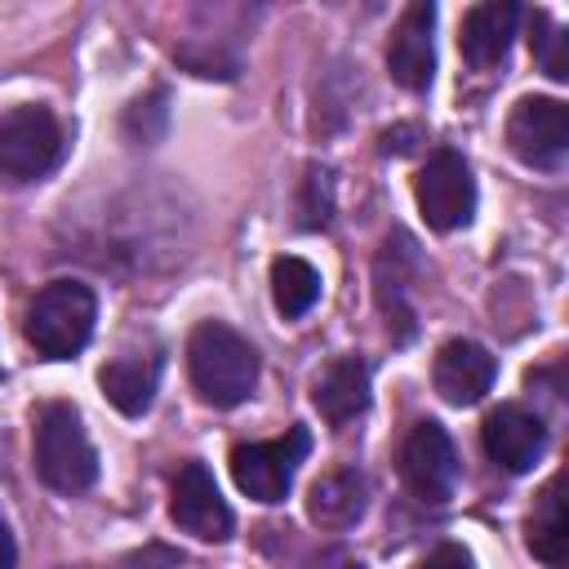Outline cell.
<instances>
[{"mask_svg": "<svg viewBox=\"0 0 569 569\" xmlns=\"http://www.w3.org/2000/svg\"><path fill=\"white\" fill-rule=\"evenodd\" d=\"M187 369H191V387L213 409H231L249 400L258 387V351L222 320H200L191 329Z\"/></svg>", "mask_w": 569, "mask_h": 569, "instance_id": "cell-1", "label": "cell"}, {"mask_svg": "<svg viewBox=\"0 0 569 569\" xmlns=\"http://www.w3.org/2000/svg\"><path fill=\"white\" fill-rule=\"evenodd\" d=\"M98 298L80 280H49L27 307V342L44 360H71L93 338Z\"/></svg>", "mask_w": 569, "mask_h": 569, "instance_id": "cell-2", "label": "cell"}, {"mask_svg": "<svg viewBox=\"0 0 569 569\" xmlns=\"http://www.w3.org/2000/svg\"><path fill=\"white\" fill-rule=\"evenodd\" d=\"M36 476L58 493H84L98 480V453L80 413L62 400L36 413Z\"/></svg>", "mask_w": 569, "mask_h": 569, "instance_id": "cell-3", "label": "cell"}, {"mask_svg": "<svg viewBox=\"0 0 569 569\" xmlns=\"http://www.w3.org/2000/svg\"><path fill=\"white\" fill-rule=\"evenodd\" d=\"M67 133L49 107L22 102L0 116V173L13 182H36L62 160Z\"/></svg>", "mask_w": 569, "mask_h": 569, "instance_id": "cell-4", "label": "cell"}, {"mask_svg": "<svg viewBox=\"0 0 569 569\" xmlns=\"http://www.w3.org/2000/svg\"><path fill=\"white\" fill-rule=\"evenodd\" d=\"M307 453H311V431L307 427H289L276 440L236 445L231 449V480L253 502H280L289 493L298 467L307 462Z\"/></svg>", "mask_w": 569, "mask_h": 569, "instance_id": "cell-5", "label": "cell"}, {"mask_svg": "<svg viewBox=\"0 0 569 569\" xmlns=\"http://www.w3.org/2000/svg\"><path fill=\"white\" fill-rule=\"evenodd\" d=\"M400 480L422 502H449L458 489V449L440 422H413L400 440Z\"/></svg>", "mask_w": 569, "mask_h": 569, "instance_id": "cell-6", "label": "cell"}, {"mask_svg": "<svg viewBox=\"0 0 569 569\" xmlns=\"http://www.w3.org/2000/svg\"><path fill=\"white\" fill-rule=\"evenodd\" d=\"M413 196H418L427 227H436V231H458L476 213V178H471L467 160L449 147H440L427 160V169L413 182Z\"/></svg>", "mask_w": 569, "mask_h": 569, "instance_id": "cell-7", "label": "cell"}, {"mask_svg": "<svg viewBox=\"0 0 569 569\" xmlns=\"http://www.w3.org/2000/svg\"><path fill=\"white\" fill-rule=\"evenodd\" d=\"M507 147L533 169H556L569 151V107L560 98H520L507 116Z\"/></svg>", "mask_w": 569, "mask_h": 569, "instance_id": "cell-8", "label": "cell"}, {"mask_svg": "<svg viewBox=\"0 0 569 569\" xmlns=\"http://www.w3.org/2000/svg\"><path fill=\"white\" fill-rule=\"evenodd\" d=\"M387 71L409 93L431 89V76H436V4L431 0H413L396 18L387 40Z\"/></svg>", "mask_w": 569, "mask_h": 569, "instance_id": "cell-9", "label": "cell"}, {"mask_svg": "<svg viewBox=\"0 0 569 569\" xmlns=\"http://www.w3.org/2000/svg\"><path fill=\"white\" fill-rule=\"evenodd\" d=\"M413 276H418V244L405 231H391L382 240L378 262H373V298H378V311H382L387 333L396 342H409L418 333L413 302H409V280Z\"/></svg>", "mask_w": 569, "mask_h": 569, "instance_id": "cell-10", "label": "cell"}, {"mask_svg": "<svg viewBox=\"0 0 569 569\" xmlns=\"http://www.w3.org/2000/svg\"><path fill=\"white\" fill-rule=\"evenodd\" d=\"M169 516L182 533L200 538V542H222L231 538L236 529V516L231 507L222 502L218 485H213V471L204 462H187L173 480V502H169Z\"/></svg>", "mask_w": 569, "mask_h": 569, "instance_id": "cell-11", "label": "cell"}, {"mask_svg": "<svg viewBox=\"0 0 569 569\" xmlns=\"http://www.w3.org/2000/svg\"><path fill=\"white\" fill-rule=\"evenodd\" d=\"M480 440H485V453H489L502 471L520 476V471H529V467L542 458V449H547V427H542V418L529 413L525 405H498V409L485 418Z\"/></svg>", "mask_w": 569, "mask_h": 569, "instance_id": "cell-12", "label": "cell"}, {"mask_svg": "<svg viewBox=\"0 0 569 569\" xmlns=\"http://www.w3.org/2000/svg\"><path fill=\"white\" fill-rule=\"evenodd\" d=\"M493 378H498V360L480 342H471V338H453V342H445L436 351L431 382H436L440 400H449L458 409L485 400V391L493 387Z\"/></svg>", "mask_w": 569, "mask_h": 569, "instance_id": "cell-13", "label": "cell"}, {"mask_svg": "<svg viewBox=\"0 0 569 569\" xmlns=\"http://www.w3.org/2000/svg\"><path fill=\"white\" fill-rule=\"evenodd\" d=\"M516 22H520V9L511 0H485V4H471L462 13V31H458V44H462V58L485 71V67H498L511 49V36H516Z\"/></svg>", "mask_w": 569, "mask_h": 569, "instance_id": "cell-14", "label": "cell"}, {"mask_svg": "<svg viewBox=\"0 0 569 569\" xmlns=\"http://www.w3.org/2000/svg\"><path fill=\"white\" fill-rule=\"evenodd\" d=\"M311 400L329 427H347L369 409V365L360 356H338L311 387Z\"/></svg>", "mask_w": 569, "mask_h": 569, "instance_id": "cell-15", "label": "cell"}, {"mask_svg": "<svg viewBox=\"0 0 569 569\" xmlns=\"http://www.w3.org/2000/svg\"><path fill=\"white\" fill-rule=\"evenodd\" d=\"M160 356L156 351H124V356H116V360H107L102 365V373H98V387H102V396L124 413V418H142L147 409H151V400H156V387H160Z\"/></svg>", "mask_w": 569, "mask_h": 569, "instance_id": "cell-16", "label": "cell"}, {"mask_svg": "<svg viewBox=\"0 0 569 569\" xmlns=\"http://www.w3.org/2000/svg\"><path fill=\"white\" fill-rule=\"evenodd\" d=\"M365 507H369V485H365V476L356 471V467H338V471H325L316 485H311V493H307V516H311V525H320V529H351L360 516H365Z\"/></svg>", "mask_w": 569, "mask_h": 569, "instance_id": "cell-17", "label": "cell"}, {"mask_svg": "<svg viewBox=\"0 0 569 569\" xmlns=\"http://www.w3.org/2000/svg\"><path fill=\"white\" fill-rule=\"evenodd\" d=\"M529 551L542 560V565H551V569H560L565 560H569V520H565V471H556L547 485H542V493H538V502H533V516H529Z\"/></svg>", "mask_w": 569, "mask_h": 569, "instance_id": "cell-18", "label": "cell"}, {"mask_svg": "<svg viewBox=\"0 0 569 569\" xmlns=\"http://www.w3.org/2000/svg\"><path fill=\"white\" fill-rule=\"evenodd\" d=\"M271 298H276L280 316H289V320L307 316L320 302V271L307 258H293V253L276 258L271 262Z\"/></svg>", "mask_w": 569, "mask_h": 569, "instance_id": "cell-19", "label": "cell"}, {"mask_svg": "<svg viewBox=\"0 0 569 569\" xmlns=\"http://www.w3.org/2000/svg\"><path fill=\"white\" fill-rule=\"evenodd\" d=\"M529 27H533L529 44H533V58L542 62V71H547L551 80H569V58H565L569 36H565V31L551 22V13H547V9H533Z\"/></svg>", "mask_w": 569, "mask_h": 569, "instance_id": "cell-20", "label": "cell"}, {"mask_svg": "<svg viewBox=\"0 0 569 569\" xmlns=\"http://www.w3.org/2000/svg\"><path fill=\"white\" fill-rule=\"evenodd\" d=\"M302 191H307V200H302V227H325L329 222V173L325 169H307V182H302Z\"/></svg>", "mask_w": 569, "mask_h": 569, "instance_id": "cell-21", "label": "cell"}, {"mask_svg": "<svg viewBox=\"0 0 569 569\" xmlns=\"http://www.w3.org/2000/svg\"><path fill=\"white\" fill-rule=\"evenodd\" d=\"M418 569H471V551L462 542H440Z\"/></svg>", "mask_w": 569, "mask_h": 569, "instance_id": "cell-22", "label": "cell"}, {"mask_svg": "<svg viewBox=\"0 0 569 569\" xmlns=\"http://www.w3.org/2000/svg\"><path fill=\"white\" fill-rule=\"evenodd\" d=\"M418 138H422L418 124H396V129L382 133V151H387V156H409V151L418 147Z\"/></svg>", "mask_w": 569, "mask_h": 569, "instance_id": "cell-23", "label": "cell"}, {"mask_svg": "<svg viewBox=\"0 0 569 569\" xmlns=\"http://www.w3.org/2000/svg\"><path fill=\"white\" fill-rule=\"evenodd\" d=\"M0 569H18V547H13V533L4 529V520H0Z\"/></svg>", "mask_w": 569, "mask_h": 569, "instance_id": "cell-24", "label": "cell"}]
</instances>
